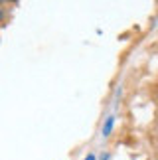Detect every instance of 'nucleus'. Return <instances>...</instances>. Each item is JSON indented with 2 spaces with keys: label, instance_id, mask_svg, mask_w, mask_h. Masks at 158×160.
<instances>
[{
  "label": "nucleus",
  "instance_id": "f257e3e1",
  "mask_svg": "<svg viewBox=\"0 0 158 160\" xmlns=\"http://www.w3.org/2000/svg\"><path fill=\"white\" fill-rule=\"evenodd\" d=\"M113 122H115V117H113V115H109V117H107V121H105V127H103V134H105V137H109V134H111Z\"/></svg>",
  "mask_w": 158,
  "mask_h": 160
},
{
  "label": "nucleus",
  "instance_id": "f03ea898",
  "mask_svg": "<svg viewBox=\"0 0 158 160\" xmlns=\"http://www.w3.org/2000/svg\"><path fill=\"white\" fill-rule=\"evenodd\" d=\"M6 18V6H4V2H0V22H2Z\"/></svg>",
  "mask_w": 158,
  "mask_h": 160
},
{
  "label": "nucleus",
  "instance_id": "7ed1b4c3",
  "mask_svg": "<svg viewBox=\"0 0 158 160\" xmlns=\"http://www.w3.org/2000/svg\"><path fill=\"white\" fill-rule=\"evenodd\" d=\"M111 156H109V152H105V154H101V158H97V160H109Z\"/></svg>",
  "mask_w": 158,
  "mask_h": 160
},
{
  "label": "nucleus",
  "instance_id": "20e7f679",
  "mask_svg": "<svg viewBox=\"0 0 158 160\" xmlns=\"http://www.w3.org/2000/svg\"><path fill=\"white\" fill-rule=\"evenodd\" d=\"M83 160H97V156H95V154H87V156H85Z\"/></svg>",
  "mask_w": 158,
  "mask_h": 160
}]
</instances>
